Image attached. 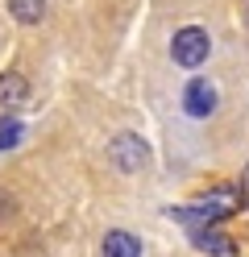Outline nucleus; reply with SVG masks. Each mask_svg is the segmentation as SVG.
<instances>
[{
	"label": "nucleus",
	"instance_id": "39448f33",
	"mask_svg": "<svg viewBox=\"0 0 249 257\" xmlns=\"http://www.w3.org/2000/svg\"><path fill=\"white\" fill-rule=\"evenodd\" d=\"M191 245H195L199 253H212V257H228V253H232V240L216 228V224H212V228H195V232H191Z\"/></svg>",
	"mask_w": 249,
	"mask_h": 257
},
{
	"label": "nucleus",
	"instance_id": "6e6552de",
	"mask_svg": "<svg viewBox=\"0 0 249 257\" xmlns=\"http://www.w3.org/2000/svg\"><path fill=\"white\" fill-rule=\"evenodd\" d=\"M9 13L21 25H38L46 17V0H9Z\"/></svg>",
	"mask_w": 249,
	"mask_h": 257
},
{
	"label": "nucleus",
	"instance_id": "20e7f679",
	"mask_svg": "<svg viewBox=\"0 0 249 257\" xmlns=\"http://www.w3.org/2000/svg\"><path fill=\"white\" fill-rule=\"evenodd\" d=\"M100 253L104 257H141V240L125 232V228H112L104 240H100Z\"/></svg>",
	"mask_w": 249,
	"mask_h": 257
},
{
	"label": "nucleus",
	"instance_id": "1a4fd4ad",
	"mask_svg": "<svg viewBox=\"0 0 249 257\" xmlns=\"http://www.w3.org/2000/svg\"><path fill=\"white\" fill-rule=\"evenodd\" d=\"M241 195H245V203H249V166H245V174H241Z\"/></svg>",
	"mask_w": 249,
	"mask_h": 257
},
{
	"label": "nucleus",
	"instance_id": "423d86ee",
	"mask_svg": "<svg viewBox=\"0 0 249 257\" xmlns=\"http://www.w3.org/2000/svg\"><path fill=\"white\" fill-rule=\"evenodd\" d=\"M29 95V83H25V75H17V71H5L0 75V108H17Z\"/></svg>",
	"mask_w": 249,
	"mask_h": 257
},
{
	"label": "nucleus",
	"instance_id": "7ed1b4c3",
	"mask_svg": "<svg viewBox=\"0 0 249 257\" xmlns=\"http://www.w3.org/2000/svg\"><path fill=\"white\" fill-rule=\"evenodd\" d=\"M183 108H187V116L208 120L216 112V87L208 83V79H191V83L183 87Z\"/></svg>",
	"mask_w": 249,
	"mask_h": 257
},
{
	"label": "nucleus",
	"instance_id": "0eeeda50",
	"mask_svg": "<svg viewBox=\"0 0 249 257\" xmlns=\"http://www.w3.org/2000/svg\"><path fill=\"white\" fill-rule=\"evenodd\" d=\"M21 137H25L21 116H17V112H5V116H0V154L17 150V146H21Z\"/></svg>",
	"mask_w": 249,
	"mask_h": 257
},
{
	"label": "nucleus",
	"instance_id": "f03ea898",
	"mask_svg": "<svg viewBox=\"0 0 249 257\" xmlns=\"http://www.w3.org/2000/svg\"><path fill=\"white\" fill-rule=\"evenodd\" d=\"M108 158L116 166H121L125 174H137L145 162H149V146L137 137V133H121V137H112V146H108Z\"/></svg>",
	"mask_w": 249,
	"mask_h": 257
},
{
	"label": "nucleus",
	"instance_id": "f257e3e1",
	"mask_svg": "<svg viewBox=\"0 0 249 257\" xmlns=\"http://www.w3.org/2000/svg\"><path fill=\"white\" fill-rule=\"evenodd\" d=\"M171 54H175L179 67H199V62H208V54H212V38H208V29H199V25L179 29L175 42H171Z\"/></svg>",
	"mask_w": 249,
	"mask_h": 257
}]
</instances>
